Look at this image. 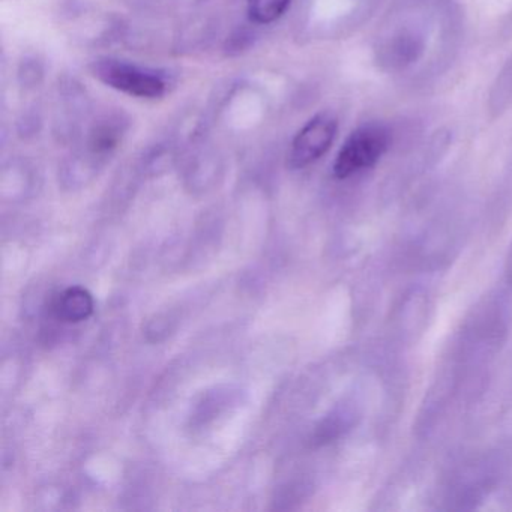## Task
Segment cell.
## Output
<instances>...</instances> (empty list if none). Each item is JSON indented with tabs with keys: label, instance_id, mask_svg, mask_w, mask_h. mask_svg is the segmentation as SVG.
<instances>
[{
	"label": "cell",
	"instance_id": "obj_5",
	"mask_svg": "<svg viewBox=\"0 0 512 512\" xmlns=\"http://www.w3.org/2000/svg\"><path fill=\"white\" fill-rule=\"evenodd\" d=\"M125 127L121 119L109 118L97 122L89 131L88 149L95 157L112 154L124 136Z\"/></svg>",
	"mask_w": 512,
	"mask_h": 512
},
{
	"label": "cell",
	"instance_id": "obj_7",
	"mask_svg": "<svg viewBox=\"0 0 512 512\" xmlns=\"http://www.w3.org/2000/svg\"><path fill=\"white\" fill-rule=\"evenodd\" d=\"M421 43L413 35H401L394 41L391 50H389V59L392 64L406 65L416 59L418 53H421Z\"/></svg>",
	"mask_w": 512,
	"mask_h": 512
},
{
	"label": "cell",
	"instance_id": "obj_2",
	"mask_svg": "<svg viewBox=\"0 0 512 512\" xmlns=\"http://www.w3.org/2000/svg\"><path fill=\"white\" fill-rule=\"evenodd\" d=\"M391 145V133L379 124H368L350 134L334 163V175L347 179L371 169Z\"/></svg>",
	"mask_w": 512,
	"mask_h": 512
},
{
	"label": "cell",
	"instance_id": "obj_8",
	"mask_svg": "<svg viewBox=\"0 0 512 512\" xmlns=\"http://www.w3.org/2000/svg\"><path fill=\"white\" fill-rule=\"evenodd\" d=\"M43 76L40 65L35 61H28L23 64L20 70V79L23 80V85L34 86L37 85L38 79Z\"/></svg>",
	"mask_w": 512,
	"mask_h": 512
},
{
	"label": "cell",
	"instance_id": "obj_1",
	"mask_svg": "<svg viewBox=\"0 0 512 512\" xmlns=\"http://www.w3.org/2000/svg\"><path fill=\"white\" fill-rule=\"evenodd\" d=\"M92 74L104 85L122 94L142 100H158L167 94L169 79L163 71L142 67L115 58H100L92 62Z\"/></svg>",
	"mask_w": 512,
	"mask_h": 512
},
{
	"label": "cell",
	"instance_id": "obj_6",
	"mask_svg": "<svg viewBox=\"0 0 512 512\" xmlns=\"http://www.w3.org/2000/svg\"><path fill=\"white\" fill-rule=\"evenodd\" d=\"M292 0H247L248 16L256 25H272L289 10Z\"/></svg>",
	"mask_w": 512,
	"mask_h": 512
},
{
	"label": "cell",
	"instance_id": "obj_4",
	"mask_svg": "<svg viewBox=\"0 0 512 512\" xmlns=\"http://www.w3.org/2000/svg\"><path fill=\"white\" fill-rule=\"evenodd\" d=\"M94 308V296L82 286L68 287L56 296L52 305L56 319L65 323H80L88 320L94 313Z\"/></svg>",
	"mask_w": 512,
	"mask_h": 512
},
{
	"label": "cell",
	"instance_id": "obj_3",
	"mask_svg": "<svg viewBox=\"0 0 512 512\" xmlns=\"http://www.w3.org/2000/svg\"><path fill=\"white\" fill-rule=\"evenodd\" d=\"M338 122L331 113H320L296 134L289 151V166L304 169L323 157L337 136Z\"/></svg>",
	"mask_w": 512,
	"mask_h": 512
}]
</instances>
